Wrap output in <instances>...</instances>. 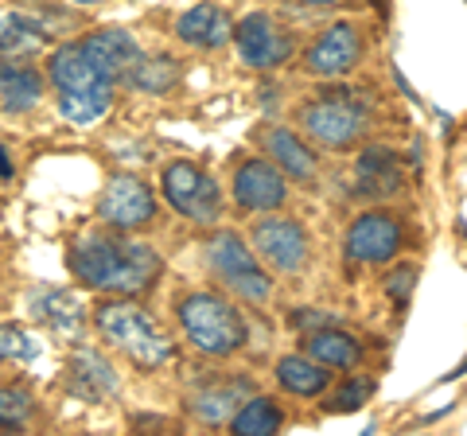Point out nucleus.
<instances>
[{"instance_id":"obj_22","label":"nucleus","mask_w":467,"mask_h":436,"mask_svg":"<svg viewBox=\"0 0 467 436\" xmlns=\"http://www.w3.org/2000/svg\"><path fill=\"white\" fill-rule=\"evenodd\" d=\"M276 382H281L285 394L296 398H319L331 382V370H324V362L304 358V355H285L276 362Z\"/></svg>"},{"instance_id":"obj_21","label":"nucleus","mask_w":467,"mask_h":436,"mask_svg":"<svg viewBox=\"0 0 467 436\" xmlns=\"http://www.w3.org/2000/svg\"><path fill=\"white\" fill-rule=\"evenodd\" d=\"M265 152L276 160V168L292 176L296 183H312L316 180V156L308 152V144H304L292 129H269L265 133Z\"/></svg>"},{"instance_id":"obj_15","label":"nucleus","mask_w":467,"mask_h":436,"mask_svg":"<svg viewBox=\"0 0 467 436\" xmlns=\"http://www.w3.org/2000/svg\"><path fill=\"white\" fill-rule=\"evenodd\" d=\"M78 47L90 55V59H94L101 70H106L113 82H121L125 70L144 55V51H140V43L129 36L125 27H106V32H94V36L78 39Z\"/></svg>"},{"instance_id":"obj_24","label":"nucleus","mask_w":467,"mask_h":436,"mask_svg":"<svg viewBox=\"0 0 467 436\" xmlns=\"http://www.w3.org/2000/svg\"><path fill=\"white\" fill-rule=\"evenodd\" d=\"M308 355L316 362H324V367H355L362 358V347H358V339H350L347 331L327 324L308 336Z\"/></svg>"},{"instance_id":"obj_7","label":"nucleus","mask_w":467,"mask_h":436,"mask_svg":"<svg viewBox=\"0 0 467 436\" xmlns=\"http://www.w3.org/2000/svg\"><path fill=\"white\" fill-rule=\"evenodd\" d=\"M160 192H164V199L183 218H192L199 226H211L223 218V192H218V183L199 164H192V160H171V164L160 171Z\"/></svg>"},{"instance_id":"obj_31","label":"nucleus","mask_w":467,"mask_h":436,"mask_svg":"<svg viewBox=\"0 0 467 436\" xmlns=\"http://www.w3.org/2000/svg\"><path fill=\"white\" fill-rule=\"evenodd\" d=\"M312 324H335V316H324V312H292V327H312Z\"/></svg>"},{"instance_id":"obj_9","label":"nucleus","mask_w":467,"mask_h":436,"mask_svg":"<svg viewBox=\"0 0 467 436\" xmlns=\"http://www.w3.org/2000/svg\"><path fill=\"white\" fill-rule=\"evenodd\" d=\"M405 242V230L398 223V214L389 211H370L350 223L347 230V257L350 261H362V265H382L393 254L401 250Z\"/></svg>"},{"instance_id":"obj_18","label":"nucleus","mask_w":467,"mask_h":436,"mask_svg":"<svg viewBox=\"0 0 467 436\" xmlns=\"http://www.w3.org/2000/svg\"><path fill=\"white\" fill-rule=\"evenodd\" d=\"M47 16H27V12H0V55L5 59H27L43 51L47 43Z\"/></svg>"},{"instance_id":"obj_12","label":"nucleus","mask_w":467,"mask_h":436,"mask_svg":"<svg viewBox=\"0 0 467 436\" xmlns=\"http://www.w3.org/2000/svg\"><path fill=\"white\" fill-rule=\"evenodd\" d=\"M234 199L238 207L245 211H276L285 207L288 199V183H285V171L273 164V160H261L250 156L234 168Z\"/></svg>"},{"instance_id":"obj_32","label":"nucleus","mask_w":467,"mask_h":436,"mask_svg":"<svg viewBox=\"0 0 467 436\" xmlns=\"http://www.w3.org/2000/svg\"><path fill=\"white\" fill-rule=\"evenodd\" d=\"M0 176H12V160H8V152H5V144H0Z\"/></svg>"},{"instance_id":"obj_2","label":"nucleus","mask_w":467,"mask_h":436,"mask_svg":"<svg viewBox=\"0 0 467 436\" xmlns=\"http://www.w3.org/2000/svg\"><path fill=\"white\" fill-rule=\"evenodd\" d=\"M47 78L58 94V113H63L70 125H94L98 118H106L117 82L78 47V43H67V47H58L51 55Z\"/></svg>"},{"instance_id":"obj_14","label":"nucleus","mask_w":467,"mask_h":436,"mask_svg":"<svg viewBox=\"0 0 467 436\" xmlns=\"http://www.w3.org/2000/svg\"><path fill=\"white\" fill-rule=\"evenodd\" d=\"M117 386H121L117 382V370L98 351H78L67 362V389L82 401H90V405L109 401L117 394Z\"/></svg>"},{"instance_id":"obj_23","label":"nucleus","mask_w":467,"mask_h":436,"mask_svg":"<svg viewBox=\"0 0 467 436\" xmlns=\"http://www.w3.org/2000/svg\"><path fill=\"white\" fill-rule=\"evenodd\" d=\"M245 394H250V382H245V378L223 382V386H207L202 394L192 398V413L202 420V425H226V420L238 413Z\"/></svg>"},{"instance_id":"obj_8","label":"nucleus","mask_w":467,"mask_h":436,"mask_svg":"<svg viewBox=\"0 0 467 436\" xmlns=\"http://www.w3.org/2000/svg\"><path fill=\"white\" fill-rule=\"evenodd\" d=\"M98 218L113 230H140L156 218V195L137 176H113L98 199Z\"/></svg>"},{"instance_id":"obj_19","label":"nucleus","mask_w":467,"mask_h":436,"mask_svg":"<svg viewBox=\"0 0 467 436\" xmlns=\"http://www.w3.org/2000/svg\"><path fill=\"white\" fill-rule=\"evenodd\" d=\"M32 316L39 324H47L55 336L63 339H75L82 336V324H86V312L75 293H67V288H47V293H36L32 296Z\"/></svg>"},{"instance_id":"obj_5","label":"nucleus","mask_w":467,"mask_h":436,"mask_svg":"<svg viewBox=\"0 0 467 436\" xmlns=\"http://www.w3.org/2000/svg\"><path fill=\"white\" fill-rule=\"evenodd\" d=\"M180 324H183V336L202 355L223 358V355L242 351V343H245L242 312L214 293H187L180 300Z\"/></svg>"},{"instance_id":"obj_20","label":"nucleus","mask_w":467,"mask_h":436,"mask_svg":"<svg viewBox=\"0 0 467 436\" xmlns=\"http://www.w3.org/2000/svg\"><path fill=\"white\" fill-rule=\"evenodd\" d=\"M47 82L36 67L27 63H0V109L5 113H27L43 101Z\"/></svg>"},{"instance_id":"obj_28","label":"nucleus","mask_w":467,"mask_h":436,"mask_svg":"<svg viewBox=\"0 0 467 436\" xmlns=\"http://www.w3.org/2000/svg\"><path fill=\"white\" fill-rule=\"evenodd\" d=\"M39 355V343L27 336L24 327H16V324H5L0 327V362H32Z\"/></svg>"},{"instance_id":"obj_26","label":"nucleus","mask_w":467,"mask_h":436,"mask_svg":"<svg viewBox=\"0 0 467 436\" xmlns=\"http://www.w3.org/2000/svg\"><path fill=\"white\" fill-rule=\"evenodd\" d=\"M121 82H129L133 90L164 94V90H171V82H175V63L171 59H144L140 55V59L121 75Z\"/></svg>"},{"instance_id":"obj_25","label":"nucleus","mask_w":467,"mask_h":436,"mask_svg":"<svg viewBox=\"0 0 467 436\" xmlns=\"http://www.w3.org/2000/svg\"><path fill=\"white\" fill-rule=\"evenodd\" d=\"M285 425V413L273 398H250L238 405V413L230 417V429L238 436H269V432H281Z\"/></svg>"},{"instance_id":"obj_13","label":"nucleus","mask_w":467,"mask_h":436,"mask_svg":"<svg viewBox=\"0 0 467 436\" xmlns=\"http://www.w3.org/2000/svg\"><path fill=\"white\" fill-rule=\"evenodd\" d=\"M362 59V36L355 24H331L327 32H319L316 43L304 55V67L319 78H343L347 70H355V63Z\"/></svg>"},{"instance_id":"obj_27","label":"nucleus","mask_w":467,"mask_h":436,"mask_svg":"<svg viewBox=\"0 0 467 436\" xmlns=\"http://www.w3.org/2000/svg\"><path fill=\"white\" fill-rule=\"evenodd\" d=\"M36 410V398L24 386H0V429H20Z\"/></svg>"},{"instance_id":"obj_6","label":"nucleus","mask_w":467,"mask_h":436,"mask_svg":"<svg viewBox=\"0 0 467 436\" xmlns=\"http://www.w3.org/2000/svg\"><path fill=\"white\" fill-rule=\"evenodd\" d=\"M207 265L234 296H242L250 304H265L273 296V281L257 265V254L234 230H223V234H214L207 242Z\"/></svg>"},{"instance_id":"obj_33","label":"nucleus","mask_w":467,"mask_h":436,"mask_svg":"<svg viewBox=\"0 0 467 436\" xmlns=\"http://www.w3.org/2000/svg\"><path fill=\"white\" fill-rule=\"evenodd\" d=\"M300 5H316V8H324V5H339V0H300Z\"/></svg>"},{"instance_id":"obj_16","label":"nucleus","mask_w":467,"mask_h":436,"mask_svg":"<svg viewBox=\"0 0 467 436\" xmlns=\"http://www.w3.org/2000/svg\"><path fill=\"white\" fill-rule=\"evenodd\" d=\"M230 32H234V20L218 5H195L175 20V36L187 47H202V51H214L223 43H230Z\"/></svg>"},{"instance_id":"obj_1","label":"nucleus","mask_w":467,"mask_h":436,"mask_svg":"<svg viewBox=\"0 0 467 436\" xmlns=\"http://www.w3.org/2000/svg\"><path fill=\"white\" fill-rule=\"evenodd\" d=\"M70 273L94 293L113 296H137L149 293L156 277L164 273V261L149 242H129V238H78L67 254Z\"/></svg>"},{"instance_id":"obj_29","label":"nucleus","mask_w":467,"mask_h":436,"mask_svg":"<svg viewBox=\"0 0 467 436\" xmlns=\"http://www.w3.org/2000/svg\"><path fill=\"white\" fill-rule=\"evenodd\" d=\"M374 398V378H350V382L335 394L331 401H324V410L327 413H355V410H362Z\"/></svg>"},{"instance_id":"obj_11","label":"nucleus","mask_w":467,"mask_h":436,"mask_svg":"<svg viewBox=\"0 0 467 436\" xmlns=\"http://www.w3.org/2000/svg\"><path fill=\"white\" fill-rule=\"evenodd\" d=\"M230 36H234V43H238L242 63L254 67V70H273L292 55V36H285L265 12H250Z\"/></svg>"},{"instance_id":"obj_10","label":"nucleus","mask_w":467,"mask_h":436,"mask_svg":"<svg viewBox=\"0 0 467 436\" xmlns=\"http://www.w3.org/2000/svg\"><path fill=\"white\" fill-rule=\"evenodd\" d=\"M254 250L257 257H265L273 269L281 273H300L308 265V230H304L296 218H265V223L254 226Z\"/></svg>"},{"instance_id":"obj_3","label":"nucleus","mask_w":467,"mask_h":436,"mask_svg":"<svg viewBox=\"0 0 467 436\" xmlns=\"http://www.w3.org/2000/svg\"><path fill=\"white\" fill-rule=\"evenodd\" d=\"M94 324L101 331V339L109 347H117L121 355H129L144 370H156L171 358V339L160 331V324L149 312L137 308V304H129V300L98 304Z\"/></svg>"},{"instance_id":"obj_34","label":"nucleus","mask_w":467,"mask_h":436,"mask_svg":"<svg viewBox=\"0 0 467 436\" xmlns=\"http://www.w3.org/2000/svg\"><path fill=\"white\" fill-rule=\"evenodd\" d=\"M70 5H78V8H90V5H101V0H70Z\"/></svg>"},{"instance_id":"obj_4","label":"nucleus","mask_w":467,"mask_h":436,"mask_svg":"<svg viewBox=\"0 0 467 436\" xmlns=\"http://www.w3.org/2000/svg\"><path fill=\"white\" fill-rule=\"evenodd\" d=\"M300 125L316 144L343 152L370 129V101H367V94H358L355 86H331V90L324 86V90L300 109Z\"/></svg>"},{"instance_id":"obj_17","label":"nucleus","mask_w":467,"mask_h":436,"mask_svg":"<svg viewBox=\"0 0 467 436\" xmlns=\"http://www.w3.org/2000/svg\"><path fill=\"white\" fill-rule=\"evenodd\" d=\"M401 164L389 149H370L358 156V168H355V192L362 199H389L401 192Z\"/></svg>"},{"instance_id":"obj_30","label":"nucleus","mask_w":467,"mask_h":436,"mask_svg":"<svg viewBox=\"0 0 467 436\" xmlns=\"http://www.w3.org/2000/svg\"><path fill=\"white\" fill-rule=\"evenodd\" d=\"M413 285H417V269L413 265H401L398 273H393L389 277V296H393V304H398V308H405L409 304V293H413Z\"/></svg>"}]
</instances>
